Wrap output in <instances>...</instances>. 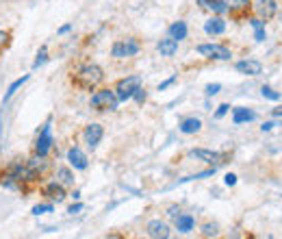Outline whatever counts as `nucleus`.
I'll return each mask as SVG.
<instances>
[{
    "mask_svg": "<svg viewBox=\"0 0 282 239\" xmlns=\"http://www.w3.org/2000/svg\"><path fill=\"white\" fill-rule=\"evenodd\" d=\"M102 78H104L102 68L96 66V64H87L74 74V83H76L78 87H83V90H93L96 85L102 83Z\"/></svg>",
    "mask_w": 282,
    "mask_h": 239,
    "instance_id": "nucleus-1",
    "label": "nucleus"
},
{
    "mask_svg": "<svg viewBox=\"0 0 282 239\" xmlns=\"http://www.w3.org/2000/svg\"><path fill=\"white\" fill-rule=\"evenodd\" d=\"M117 102H120V98H117L115 90H98L89 100L91 109L96 111H115Z\"/></svg>",
    "mask_w": 282,
    "mask_h": 239,
    "instance_id": "nucleus-2",
    "label": "nucleus"
},
{
    "mask_svg": "<svg viewBox=\"0 0 282 239\" xmlns=\"http://www.w3.org/2000/svg\"><path fill=\"white\" fill-rule=\"evenodd\" d=\"M139 42L135 40V37H128V40H117L113 44L111 48V54L115 56V59H128V56H135L139 52Z\"/></svg>",
    "mask_w": 282,
    "mask_h": 239,
    "instance_id": "nucleus-3",
    "label": "nucleus"
},
{
    "mask_svg": "<svg viewBox=\"0 0 282 239\" xmlns=\"http://www.w3.org/2000/svg\"><path fill=\"white\" fill-rule=\"evenodd\" d=\"M139 87H141V76H139V74L128 76V78H122L120 83L115 85V94H117V98H120V102H122V100H130Z\"/></svg>",
    "mask_w": 282,
    "mask_h": 239,
    "instance_id": "nucleus-4",
    "label": "nucleus"
},
{
    "mask_svg": "<svg viewBox=\"0 0 282 239\" xmlns=\"http://www.w3.org/2000/svg\"><path fill=\"white\" fill-rule=\"evenodd\" d=\"M198 52L206 56V59H217V61H228L230 59V50L219 44H200Z\"/></svg>",
    "mask_w": 282,
    "mask_h": 239,
    "instance_id": "nucleus-5",
    "label": "nucleus"
},
{
    "mask_svg": "<svg viewBox=\"0 0 282 239\" xmlns=\"http://www.w3.org/2000/svg\"><path fill=\"white\" fill-rule=\"evenodd\" d=\"M254 11L261 20H272L278 14V2L276 0H254Z\"/></svg>",
    "mask_w": 282,
    "mask_h": 239,
    "instance_id": "nucleus-6",
    "label": "nucleus"
},
{
    "mask_svg": "<svg viewBox=\"0 0 282 239\" xmlns=\"http://www.w3.org/2000/svg\"><path fill=\"white\" fill-rule=\"evenodd\" d=\"M50 146H52V133H50V124H46V126L41 128L39 137H37V142H35V154L46 156Z\"/></svg>",
    "mask_w": 282,
    "mask_h": 239,
    "instance_id": "nucleus-7",
    "label": "nucleus"
},
{
    "mask_svg": "<svg viewBox=\"0 0 282 239\" xmlns=\"http://www.w3.org/2000/svg\"><path fill=\"white\" fill-rule=\"evenodd\" d=\"M43 196L50 198L52 202H63L65 200V185H61L59 180H52V183H48V185H43Z\"/></svg>",
    "mask_w": 282,
    "mask_h": 239,
    "instance_id": "nucleus-8",
    "label": "nucleus"
},
{
    "mask_svg": "<svg viewBox=\"0 0 282 239\" xmlns=\"http://www.w3.org/2000/svg\"><path fill=\"white\" fill-rule=\"evenodd\" d=\"M85 144L89 148H96L98 144H100V140H102V135H104V128L100 126V124H96V122H91V124H87L85 126Z\"/></svg>",
    "mask_w": 282,
    "mask_h": 239,
    "instance_id": "nucleus-9",
    "label": "nucleus"
},
{
    "mask_svg": "<svg viewBox=\"0 0 282 239\" xmlns=\"http://www.w3.org/2000/svg\"><path fill=\"white\" fill-rule=\"evenodd\" d=\"M146 232H148V237H152V239H167L169 226L165 222H161V220H150L146 226Z\"/></svg>",
    "mask_w": 282,
    "mask_h": 239,
    "instance_id": "nucleus-10",
    "label": "nucleus"
},
{
    "mask_svg": "<svg viewBox=\"0 0 282 239\" xmlns=\"http://www.w3.org/2000/svg\"><path fill=\"white\" fill-rule=\"evenodd\" d=\"M235 68H237V72H239V74H246V76H259V74L263 72L261 61H254V59L239 61V64H237Z\"/></svg>",
    "mask_w": 282,
    "mask_h": 239,
    "instance_id": "nucleus-11",
    "label": "nucleus"
},
{
    "mask_svg": "<svg viewBox=\"0 0 282 239\" xmlns=\"http://www.w3.org/2000/svg\"><path fill=\"white\" fill-rule=\"evenodd\" d=\"M204 30L209 35H222L224 30H226V20H224L222 16H213L211 20L204 22Z\"/></svg>",
    "mask_w": 282,
    "mask_h": 239,
    "instance_id": "nucleus-12",
    "label": "nucleus"
},
{
    "mask_svg": "<svg viewBox=\"0 0 282 239\" xmlns=\"http://www.w3.org/2000/svg\"><path fill=\"white\" fill-rule=\"evenodd\" d=\"M191 156H196V159L204 161V163H222V154L215 152V150H204V148H196L189 152Z\"/></svg>",
    "mask_w": 282,
    "mask_h": 239,
    "instance_id": "nucleus-13",
    "label": "nucleus"
},
{
    "mask_svg": "<svg viewBox=\"0 0 282 239\" xmlns=\"http://www.w3.org/2000/svg\"><path fill=\"white\" fill-rule=\"evenodd\" d=\"M67 161H70V166H74L76 170H85L87 168V156H85V152L80 148H70L67 150Z\"/></svg>",
    "mask_w": 282,
    "mask_h": 239,
    "instance_id": "nucleus-14",
    "label": "nucleus"
},
{
    "mask_svg": "<svg viewBox=\"0 0 282 239\" xmlns=\"http://www.w3.org/2000/svg\"><path fill=\"white\" fill-rule=\"evenodd\" d=\"M156 50L161 52V56H172V54H176V50H178V40H174V37L161 40L159 44H156Z\"/></svg>",
    "mask_w": 282,
    "mask_h": 239,
    "instance_id": "nucleus-15",
    "label": "nucleus"
},
{
    "mask_svg": "<svg viewBox=\"0 0 282 239\" xmlns=\"http://www.w3.org/2000/svg\"><path fill=\"white\" fill-rule=\"evenodd\" d=\"M193 226H196V220H193L189 213H180L176 218V230L178 232H189L193 230Z\"/></svg>",
    "mask_w": 282,
    "mask_h": 239,
    "instance_id": "nucleus-16",
    "label": "nucleus"
},
{
    "mask_svg": "<svg viewBox=\"0 0 282 239\" xmlns=\"http://www.w3.org/2000/svg\"><path fill=\"white\" fill-rule=\"evenodd\" d=\"M256 118L254 111L246 109V106H237L235 113H233V122L235 124H243V122H252V120Z\"/></svg>",
    "mask_w": 282,
    "mask_h": 239,
    "instance_id": "nucleus-17",
    "label": "nucleus"
},
{
    "mask_svg": "<svg viewBox=\"0 0 282 239\" xmlns=\"http://www.w3.org/2000/svg\"><path fill=\"white\" fill-rule=\"evenodd\" d=\"M202 128V122H200L198 118H187L180 122V130H183L185 135H191V133H198V130Z\"/></svg>",
    "mask_w": 282,
    "mask_h": 239,
    "instance_id": "nucleus-18",
    "label": "nucleus"
},
{
    "mask_svg": "<svg viewBox=\"0 0 282 239\" xmlns=\"http://www.w3.org/2000/svg\"><path fill=\"white\" fill-rule=\"evenodd\" d=\"M54 178L59 180L61 185H65V187H70V185H74V174H72V170L70 168H56V174H54Z\"/></svg>",
    "mask_w": 282,
    "mask_h": 239,
    "instance_id": "nucleus-19",
    "label": "nucleus"
},
{
    "mask_svg": "<svg viewBox=\"0 0 282 239\" xmlns=\"http://www.w3.org/2000/svg\"><path fill=\"white\" fill-rule=\"evenodd\" d=\"M169 37H174V40H185L187 37V24L183 20H178V22H174L172 26H169Z\"/></svg>",
    "mask_w": 282,
    "mask_h": 239,
    "instance_id": "nucleus-20",
    "label": "nucleus"
},
{
    "mask_svg": "<svg viewBox=\"0 0 282 239\" xmlns=\"http://www.w3.org/2000/svg\"><path fill=\"white\" fill-rule=\"evenodd\" d=\"M206 7H209V11H213L215 16H224L226 11H228L226 0H206Z\"/></svg>",
    "mask_w": 282,
    "mask_h": 239,
    "instance_id": "nucleus-21",
    "label": "nucleus"
},
{
    "mask_svg": "<svg viewBox=\"0 0 282 239\" xmlns=\"http://www.w3.org/2000/svg\"><path fill=\"white\" fill-rule=\"evenodd\" d=\"M26 80H28V74H24V76H22V78H17V80H15V83H13V85H11V87H9V92H7V94H4V100H9V98H11V96H13V94H15L17 90H20V87H22L24 83H26Z\"/></svg>",
    "mask_w": 282,
    "mask_h": 239,
    "instance_id": "nucleus-22",
    "label": "nucleus"
},
{
    "mask_svg": "<svg viewBox=\"0 0 282 239\" xmlns=\"http://www.w3.org/2000/svg\"><path fill=\"white\" fill-rule=\"evenodd\" d=\"M228 4V11H241V9H248L250 0H226Z\"/></svg>",
    "mask_w": 282,
    "mask_h": 239,
    "instance_id": "nucleus-23",
    "label": "nucleus"
},
{
    "mask_svg": "<svg viewBox=\"0 0 282 239\" xmlns=\"http://www.w3.org/2000/svg\"><path fill=\"white\" fill-rule=\"evenodd\" d=\"M219 232V224H215V222H206V224H202V235L204 237H215Z\"/></svg>",
    "mask_w": 282,
    "mask_h": 239,
    "instance_id": "nucleus-24",
    "label": "nucleus"
},
{
    "mask_svg": "<svg viewBox=\"0 0 282 239\" xmlns=\"http://www.w3.org/2000/svg\"><path fill=\"white\" fill-rule=\"evenodd\" d=\"M46 59H48V50H46V46H41V50H39V54H37V59H35L33 68L43 66V64H46Z\"/></svg>",
    "mask_w": 282,
    "mask_h": 239,
    "instance_id": "nucleus-25",
    "label": "nucleus"
},
{
    "mask_svg": "<svg viewBox=\"0 0 282 239\" xmlns=\"http://www.w3.org/2000/svg\"><path fill=\"white\" fill-rule=\"evenodd\" d=\"M261 92H263V96L269 98V100H280V98H282L278 92H274L272 87H265V85H263V90H261Z\"/></svg>",
    "mask_w": 282,
    "mask_h": 239,
    "instance_id": "nucleus-26",
    "label": "nucleus"
},
{
    "mask_svg": "<svg viewBox=\"0 0 282 239\" xmlns=\"http://www.w3.org/2000/svg\"><path fill=\"white\" fill-rule=\"evenodd\" d=\"M52 211V204H37L33 206V216H41V213H50Z\"/></svg>",
    "mask_w": 282,
    "mask_h": 239,
    "instance_id": "nucleus-27",
    "label": "nucleus"
},
{
    "mask_svg": "<svg viewBox=\"0 0 282 239\" xmlns=\"http://www.w3.org/2000/svg\"><path fill=\"white\" fill-rule=\"evenodd\" d=\"M219 90H222V85H219V83L209 85V87H206V96H215V94H217Z\"/></svg>",
    "mask_w": 282,
    "mask_h": 239,
    "instance_id": "nucleus-28",
    "label": "nucleus"
},
{
    "mask_svg": "<svg viewBox=\"0 0 282 239\" xmlns=\"http://www.w3.org/2000/svg\"><path fill=\"white\" fill-rule=\"evenodd\" d=\"M228 109H230L228 104H219V109H217V113H215V118H224L226 113H228Z\"/></svg>",
    "mask_w": 282,
    "mask_h": 239,
    "instance_id": "nucleus-29",
    "label": "nucleus"
},
{
    "mask_svg": "<svg viewBox=\"0 0 282 239\" xmlns=\"http://www.w3.org/2000/svg\"><path fill=\"white\" fill-rule=\"evenodd\" d=\"M133 98L137 100V102H143V100H146V92H143V90H141V87H139V90H137V92H135V96H133Z\"/></svg>",
    "mask_w": 282,
    "mask_h": 239,
    "instance_id": "nucleus-30",
    "label": "nucleus"
},
{
    "mask_svg": "<svg viewBox=\"0 0 282 239\" xmlns=\"http://www.w3.org/2000/svg\"><path fill=\"white\" fill-rule=\"evenodd\" d=\"M174 83H176V76H172V78H167V80H165V83H161V85H159V92H163V90H167V87H169V85H174Z\"/></svg>",
    "mask_w": 282,
    "mask_h": 239,
    "instance_id": "nucleus-31",
    "label": "nucleus"
},
{
    "mask_svg": "<svg viewBox=\"0 0 282 239\" xmlns=\"http://www.w3.org/2000/svg\"><path fill=\"white\" fill-rule=\"evenodd\" d=\"M78 211H83V204H80V202H78V204H72L70 209H67V213H70V216H76Z\"/></svg>",
    "mask_w": 282,
    "mask_h": 239,
    "instance_id": "nucleus-32",
    "label": "nucleus"
},
{
    "mask_svg": "<svg viewBox=\"0 0 282 239\" xmlns=\"http://www.w3.org/2000/svg\"><path fill=\"white\" fill-rule=\"evenodd\" d=\"M167 216H169V218H178V216H180L178 206H169V209H167Z\"/></svg>",
    "mask_w": 282,
    "mask_h": 239,
    "instance_id": "nucleus-33",
    "label": "nucleus"
},
{
    "mask_svg": "<svg viewBox=\"0 0 282 239\" xmlns=\"http://www.w3.org/2000/svg\"><path fill=\"white\" fill-rule=\"evenodd\" d=\"M263 40H265V28L259 26L256 28V42H263Z\"/></svg>",
    "mask_w": 282,
    "mask_h": 239,
    "instance_id": "nucleus-34",
    "label": "nucleus"
},
{
    "mask_svg": "<svg viewBox=\"0 0 282 239\" xmlns=\"http://www.w3.org/2000/svg\"><path fill=\"white\" fill-rule=\"evenodd\" d=\"M237 183V176L235 174H226V185H235Z\"/></svg>",
    "mask_w": 282,
    "mask_h": 239,
    "instance_id": "nucleus-35",
    "label": "nucleus"
},
{
    "mask_svg": "<svg viewBox=\"0 0 282 239\" xmlns=\"http://www.w3.org/2000/svg\"><path fill=\"white\" fill-rule=\"evenodd\" d=\"M7 40H9V35L4 33V30H0V46H4V44H7Z\"/></svg>",
    "mask_w": 282,
    "mask_h": 239,
    "instance_id": "nucleus-36",
    "label": "nucleus"
},
{
    "mask_svg": "<svg viewBox=\"0 0 282 239\" xmlns=\"http://www.w3.org/2000/svg\"><path fill=\"white\" fill-rule=\"evenodd\" d=\"M274 126H276V124H274V122H265V124H263V126H261V128H263V130H272Z\"/></svg>",
    "mask_w": 282,
    "mask_h": 239,
    "instance_id": "nucleus-37",
    "label": "nucleus"
},
{
    "mask_svg": "<svg viewBox=\"0 0 282 239\" xmlns=\"http://www.w3.org/2000/svg\"><path fill=\"white\" fill-rule=\"evenodd\" d=\"M70 28H72V26H70V24H65V26H61V28H59V33H61V35H63V33H67V30H70Z\"/></svg>",
    "mask_w": 282,
    "mask_h": 239,
    "instance_id": "nucleus-38",
    "label": "nucleus"
},
{
    "mask_svg": "<svg viewBox=\"0 0 282 239\" xmlns=\"http://www.w3.org/2000/svg\"><path fill=\"white\" fill-rule=\"evenodd\" d=\"M274 116H282V106H278V109H274Z\"/></svg>",
    "mask_w": 282,
    "mask_h": 239,
    "instance_id": "nucleus-39",
    "label": "nucleus"
}]
</instances>
